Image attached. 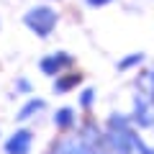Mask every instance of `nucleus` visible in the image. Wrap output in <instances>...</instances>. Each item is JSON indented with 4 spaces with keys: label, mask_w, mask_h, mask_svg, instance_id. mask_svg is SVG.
<instances>
[{
    "label": "nucleus",
    "mask_w": 154,
    "mask_h": 154,
    "mask_svg": "<svg viewBox=\"0 0 154 154\" xmlns=\"http://www.w3.org/2000/svg\"><path fill=\"white\" fill-rule=\"evenodd\" d=\"M28 146H31V134H28V131H18V134H13V139L5 144L8 154H26Z\"/></svg>",
    "instance_id": "f03ea898"
},
{
    "label": "nucleus",
    "mask_w": 154,
    "mask_h": 154,
    "mask_svg": "<svg viewBox=\"0 0 154 154\" xmlns=\"http://www.w3.org/2000/svg\"><path fill=\"white\" fill-rule=\"evenodd\" d=\"M90 5H103V3H108V0H88Z\"/></svg>",
    "instance_id": "1a4fd4ad"
},
{
    "label": "nucleus",
    "mask_w": 154,
    "mask_h": 154,
    "mask_svg": "<svg viewBox=\"0 0 154 154\" xmlns=\"http://www.w3.org/2000/svg\"><path fill=\"white\" fill-rule=\"evenodd\" d=\"M67 64H72V57H67V54H59V57H46L44 62H41V69L46 72V75H57V72L62 69V67H67Z\"/></svg>",
    "instance_id": "7ed1b4c3"
},
{
    "label": "nucleus",
    "mask_w": 154,
    "mask_h": 154,
    "mask_svg": "<svg viewBox=\"0 0 154 154\" xmlns=\"http://www.w3.org/2000/svg\"><path fill=\"white\" fill-rule=\"evenodd\" d=\"M41 108H44V103H41V100H31V103H28L26 108L18 113V118H28L31 113H36V110H41Z\"/></svg>",
    "instance_id": "39448f33"
},
{
    "label": "nucleus",
    "mask_w": 154,
    "mask_h": 154,
    "mask_svg": "<svg viewBox=\"0 0 154 154\" xmlns=\"http://www.w3.org/2000/svg\"><path fill=\"white\" fill-rule=\"evenodd\" d=\"M90 100H93V93H90V90H88V93H85V95H82V103H85V105H88V103H90Z\"/></svg>",
    "instance_id": "6e6552de"
},
{
    "label": "nucleus",
    "mask_w": 154,
    "mask_h": 154,
    "mask_svg": "<svg viewBox=\"0 0 154 154\" xmlns=\"http://www.w3.org/2000/svg\"><path fill=\"white\" fill-rule=\"evenodd\" d=\"M57 123H59V126H69L72 123V110L69 108L59 110V113H57Z\"/></svg>",
    "instance_id": "423d86ee"
},
{
    "label": "nucleus",
    "mask_w": 154,
    "mask_h": 154,
    "mask_svg": "<svg viewBox=\"0 0 154 154\" xmlns=\"http://www.w3.org/2000/svg\"><path fill=\"white\" fill-rule=\"evenodd\" d=\"M26 23L38 33V36H49V31L57 23V16H54V11H49V8H33V11L26 16Z\"/></svg>",
    "instance_id": "f257e3e1"
},
{
    "label": "nucleus",
    "mask_w": 154,
    "mask_h": 154,
    "mask_svg": "<svg viewBox=\"0 0 154 154\" xmlns=\"http://www.w3.org/2000/svg\"><path fill=\"white\" fill-rule=\"evenodd\" d=\"M77 82H80V75H69V77H62V80H57V90H59V93H64V90L75 88Z\"/></svg>",
    "instance_id": "20e7f679"
},
{
    "label": "nucleus",
    "mask_w": 154,
    "mask_h": 154,
    "mask_svg": "<svg viewBox=\"0 0 154 154\" xmlns=\"http://www.w3.org/2000/svg\"><path fill=\"white\" fill-rule=\"evenodd\" d=\"M75 154H88V152H85V149H77V152Z\"/></svg>",
    "instance_id": "9d476101"
},
{
    "label": "nucleus",
    "mask_w": 154,
    "mask_h": 154,
    "mask_svg": "<svg viewBox=\"0 0 154 154\" xmlns=\"http://www.w3.org/2000/svg\"><path fill=\"white\" fill-rule=\"evenodd\" d=\"M136 62H141V54H134V57H128L126 62H121V67H131V64H136Z\"/></svg>",
    "instance_id": "0eeeda50"
}]
</instances>
